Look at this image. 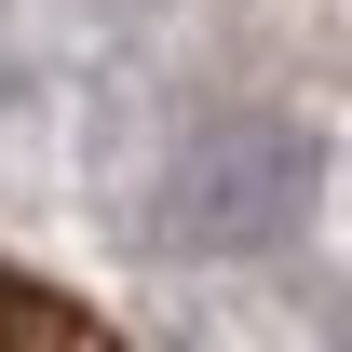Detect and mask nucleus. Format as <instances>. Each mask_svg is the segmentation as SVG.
<instances>
[{"label": "nucleus", "mask_w": 352, "mask_h": 352, "mask_svg": "<svg viewBox=\"0 0 352 352\" xmlns=\"http://www.w3.org/2000/svg\"><path fill=\"white\" fill-rule=\"evenodd\" d=\"M0 352H109V339H95V325L54 298V285H28V271L0 258Z\"/></svg>", "instance_id": "f257e3e1"}]
</instances>
